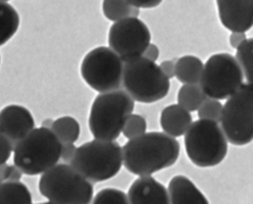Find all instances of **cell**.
I'll use <instances>...</instances> for the list:
<instances>
[{
  "mask_svg": "<svg viewBox=\"0 0 253 204\" xmlns=\"http://www.w3.org/2000/svg\"><path fill=\"white\" fill-rule=\"evenodd\" d=\"M126 169L136 176H150L175 164L180 156V143L165 132L144 133L122 148Z\"/></svg>",
  "mask_w": 253,
  "mask_h": 204,
  "instance_id": "1",
  "label": "cell"
},
{
  "mask_svg": "<svg viewBox=\"0 0 253 204\" xmlns=\"http://www.w3.org/2000/svg\"><path fill=\"white\" fill-rule=\"evenodd\" d=\"M0 183H1V181H0Z\"/></svg>",
  "mask_w": 253,
  "mask_h": 204,
  "instance_id": "37",
  "label": "cell"
},
{
  "mask_svg": "<svg viewBox=\"0 0 253 204\" xmlns=\"http://www.w3.org/2000/svg\"><path fill=\"white\" fill-rule=\"evenodd\" d=\"M9 166L10 165L6 164V163L0 164V181H1V182L6 181L8 171H9Z\"/></svg>",
  "mask_w": 253,
  "mask_h": 204,
  "instance_id": "34",
  "label": "cell"
},
{
  "mask_svg": "<svg viewBox=\"0 0 253 204\" xmlns=\"http://www.w3.org/2000/svg\"><path fill=\"white\" fill-rule=\"evenodd\" d=\"M32 195L28 187L20 181L0 183V204H31Z\"/></svg>",
  "mask_w": 253,
  "mask_h": 204,
  "instance_id": "18",
  "label": "cell"
},
{
  "mask_svg": "<svg viewBox=\"0 0 253 204\" xmlns=\"http://www.w3.org/2000/svg\"><path fill=\"white\" fill-rule=\"evenodd\" d=\"M20 15L10 4L0 1V46L7 43L18 32Z\"/></svg>",
  "mask_w": 253,
  "mask_h": 204,
  "instance_id": "19",
  "label": "cell"
},
{
  "mask_svg": "<svg viewBox=\"0 0 253 204\" xmlns=\"http://www.w3.org/2000/svg\"><path fill=\"white\" fill-rule=\"evenodd\" d=\"M39 191L49 203L88 204L93 199V186L71 164H55L39 180Z\"/></svg>",
  "mask_w": 253,
  "mask_h": 204,
  "instance_id": "5",
  "label": "cell"
},
{
  "mask_svg": "<svg viewBox=\"0 0 253 204\" xmlns=\"http://www.w3.org/2000/svg\"><path fill=\"white\" fill-rule=\"evenodd\" d=\"M236 60L238 62L247 83L252 84L253 81V39H246L237 48Z\"/></svg>",
  "mask_w": 253,
  "mask_h": 204,
  "instance_id": "23",
  "label": "cell"
},
{
  "mask_svg": "<svg viewBox=\"0 0 253 204\" xmlns=\"http://www.w3.org/2000/svg\"><path fill=\"white\" fill-rule=\"evenodd\" d=\"M185 148L196 166L212 167L226 159L228 140L217 122L200 119L185 133Z\"/></svg>",
  "mask_w": 253,
  "mask_h": 204,
  "instance_id": "7",
  "label": "cell"
},
{
  "mask_svg": "<svg viewBox=\"0 0 253 204\" xmlns=\"http://www.w3.org/2000/svg\"><path fill=\"white\" fill-rule=\"evenodd\" d=\"M246 40V35L244 32H232L230 36V44L233 48L237 49Z\"/></svg>",
  "mask_w": 253,
  "mask_h": 204,
  "instance_id": "31",
  "label": "cell"
},
{
  "mask_svg": "<svg viewBox=\"0 0 253 204\" xmlns=\"http://www.w3.org/2000/svg\"><path fill=\"white\" fill-rule=\"evenodd\" d=\"M192 123L190 113L179 104H171L164 108L161 115V125L164 132L173 138H178L187 132Z\"/></svg>",
  "mask_w": 253,
  "mask_h": 204,
  "instance_id": "16",
  "label": "cell"
},
{
  "mask_svg": "<svg viewBox=\"0 0 253 204\" xmlns=\"http://www.w3.org/2000/svg\"><path fill=\"white\" fill-rule=\"evenodd\" d=\"M51 131L61 143H75L80 137V123L73 117H61L53 121Z\"/></svg>",
  "mask_w": 253,
  "mask_h": 204,
  "instance_id": "21",
  "label": "cell"
},
{
  "mask_svg": "<svg viewBox=\"0 0 253 204\" xmlns=\"http://www.w3.org/2000/svg\"><path fill=\"white\" fill-rule=\"evenodd\" d=\"M13 151V144L11 141L0 133V164L5 163Z\"/></svg>",
  "mask_w": 253,
  "mask_h": 204,
  "instance_id": "27",
  "label": "cell"
},
{
  "mask_svg": "<svg viewBox=\"0 0 253 204\" xmlns=\"http://www.w3.org/2000/svg\"><path fill=\"white\" fill-rule=\"evenodd\" d=\"M221 130L227 140L236 146H244L253 139V85L242 84L223 106Z\"/></svg>",
  "mask_w": 253,
  "mask_h": 204,
  "instance_id": "8",
  "label": "cell"
},
{
  "mask_svg": "<svg viewBox=\"0 0 253 204\" xmlns=\"http://www.w3.org/2000/svg\"><path fill=\"white\" fill-rule=\"evenodd\" d=\"M128 1L138 8H154L161 5L163 0H128Z\"/></svg>",
  "mask_w": 253,
  "mask_h": 204,
  "instance_id": "29",
  "label": "cell"
},
{
  "mask_svg": "<svg viewBox=\"0 0 253 204\" xmlns=\"http://www.w3.org/2000/svg\"><path fill=\"white\" fill-rule=\"evenodd\" d=\"M143 57L151 60V61H156L160 57V49H158V47L151 43L147 46V48L145 49L144 53H143Z\"/></svg>",
  "mask_w": 253,
  "mask_h": 204,
  "instance_id": "30",
  "label": "cell"
},
{
  "mask_svg": "<svg viewBox=\"0 0 253 204\" xmlns=\"http://www.w3.org/2000/svg\"><path fill=\"white\" fill-rule=\"evenodd\" d=\"M221 25L231 32H247L253 26V0H216Z\"/></svg>",
  "mask_w": 253,
  "mask_h": 204,
  "instance_id": "12",
  "label": "cell"
},
{
  "mask_svg": "<svg viewBox=\"0 0 253 204\" xmlns=\"http://www.w3.org/2000/svg\"><path fill=\"white\" fill-rule=\"evenodd\" d=\"M168 193L169 203L172 204H209V200L195 184L182 175L170 180Z\"/></svg>",
  "mask_w": 253,
  "mask_h": 204,
  "instance_id": "15",
  "label": "cell"
},
{
  "mask_svg": "<svg viewBox=\"0 0 253 204\" xmlns=\"http://www.w3.org/2000/svg\"><path fill=\"white\" fill-rule=\"evenodd\" d=\"M93 203L94 204H128V195L119 189L114 188H106L100 190L95 195Z\"/></svg>",
  "mask_w": 253,
  "mask_h": 204,
  "instance_id": "26",
  "label": "cell"
},
{
  "mask_svg": "<svg viewBox=\"0 0 253 204\" xmlns=\"http://www.w3.org/2000/svg\"><path fill=\"white\" fill-rule=\"evenodd\" d=\"M123 86L134 101L153 103L168 95L170 82L155 61L140 56L125 62Z\"/></svg>",
  "mask_w": 253,
  "mask_h": 204,
  "instance_id": "6",
  "label": "cell"
},
{
  "mask_svg": "<svg viewBox=\"0 0 253 204\" xmlns=\"http://www.w3.org/2000/svg\"><path fill=\"white\" fill-rule=\"evenodd\" d=\"M147 130L146 120L140 115H130L126 119L122 133L126 139H133L143 135Z\"/></svg>",
  "mask_w": 253,
  "mask_h": 204,
  "instance_id": "25",
  "label": "cell"
},
{
  "mask_svg": "<svg viewBox=\"0 0 253 204\" xmlns=\"http://www.w3.org/2000/svg\"><path fill=\"white\" fill-rule=\"evenodd\" d=\"M102 11L107 20L118 22L126 18H138L140 8L132 5L128 0H103Z\"/></svg>",
  "mask_w": 253,
  "mask_h": 204,
  "instance_id": "20",
  "label": "cell"
},
{
  "mask_svg": "<svg viewBox=\"0 0 253 204\" xmlns=\"http://www.w3.org/2000/svg\"><path fill=\"white\" fill-rule=\"evenodd\" d=\"M134 107V99L126 91L118 89L100 93L91 106L89 117L91 134L99 140L118 139Z\"/></svg>",
  "mask_w": 253,
  "mask_h": 204,
  "instance_id": "3",
  "label": "cell"
},
{
  "mask_svg": "<svg viewBox=\"0 0 253 204\" xmlns=\"http://www.w3.org/2000/svg\"><path fill=\"white\" fill-rule=\"evenodd\" d=\"M207 99L203 90L198 84H185L178 93V103L189 113L196 112L201 103Z\"/></svg>",
  "mask_w": 253,
  "mask_h": 204,
  "instance_id": "22",
  "label": "cell"
},
{
  "mask_svg": "<svg viewBox=\"0 0 253 204\" xmlns=\"http://www.w3.org/2000/svg\"><path fill=\"white\" fill-rule=\"evenodd\" d=\"M150 40L148 27L138 18H126L115 22L108 32L109 48L124 62L143 55Z\"/></svg>",
  "mask_w": 253,
  "mask_h": 204,
  "instance_id": "11",
  "label": "cell"
},
{
  "mask_svg": "<svg viewBox=\"0 0 253 204\" xmlns=\"http://www.w3.org/2000/svg\"><path fill=\"white\" fill-rule=\"evenodd\" d=\"M76 150H77V147L75 146L74 143H62L60 159L63 162L70 163L71 161L74 158V155L76 153Z\"/></svg>",
  "mask_w": 253,
  "mask_h": 204,
  "instance_id": "28",
  "label": "cell"
},
{
  "mask_svg": "<svg viewBox=\"0 0 253 204\" xmlns=\"http://www.w3.org/2000/svg\"><path fill=\"white\" fill-rule=\"evenodd\" d=\"M203 67V62L197 56L185 55L175 64V77L183 84H198Z\"/></svg>",
  "mask_w": 253,
  "mask_h": 204,
  "instance_id": "17",
  "label": "cell"
},
{
  "mask_svg": "<svg viewBox=\"0 0 253 204\" xmlns=\"http://www.w3.org/2000/svg\"><path fill=\"white\" fill-rule=\"evenodd\" d=\"M0 1H5V2H7V1H9V0H0Z\"/></svg>",
  "mask_w": 253,
  "mask_h": 204,
  "instance_id": "36",
  "label": "cell"
},
{
  "mask_svg": "<svg viewBox=\"0 0 253 204\" xmlns=\"http://www.w3.org/2000/svg\"><path fill=\"white\" fill-rule=\"evenodd\" d=\"M61 146L51 129H33L13 146V163L28 176L43 174L60 160Z\"/></svg>",
  "mask_w": 253,
  "mask_h": 204,
  "instance_id": "2",
  "label": "cell"
},
{
  "mask_svg": "<svg viewBox=\"0 0 253 204\" xmlns=\"http://www.w3.org/2000/svg\"><path fill=\"white\" fill-rule=\"evenodd\" d=\"M70 164L91 183L110 180L123 165V150L116 141L95 139L78 147Z\"/></svg>",
  "mask_w": 253,
  "mask_h": 204,
  "instance_id": "4",
  "label": "cell"
},
{
  "mask_svg": "<svg viewBox=\"0 0 253 204\" xmlns=\"http://www.w3.org/2000/svg\"><path fill=\"white\" fill-rule=\"evenodd\" d=\"M124 61L109 47H97L83 58V80L99 93L118 90L123 86Z\"/></svg>",
  "mask_w": 253,
  "mask_h": 204,
  "instance_id": "10",
  "label": "cell"
},
{
  "mask_svg": "<svg viewBox=\"0 0 253 204\" xmlns=\"http://www.w3.org/2000/svg\"><path fill=\"white\" fill-rule=\"evenodd\" d=\"M243 78V72L233 55L217 53L204 65L199 82L207 97L224 100L240 89Z\"/></svg>",
  "mask_w": 253,
  "mask_h": 204,
  "instance_id": "9",
  "label": "cell"
},
{
  "mask_svg": "<svg viewBox=\"0 0 253 204\" xmlns=\"http://www.w3.org/2000/svg\"><path fill=\"white\" fill-rule=\"evenodd\" d=\"M131 204H169L167 188L150 176H140L135 180L128 192Z\"/></svg>",
  "mask_w": 253,
  "mask_h": 204,
  "instance_id": "14",
  "label": "cell"
},
{
  "mask_svg": "<svg viewBox=\"0 0 253 204\" xmlns=\"http://www.w3.org/2000/svg\"><path fill=\"white\" fill-rule=\"evenodd\" d=\"M52 123H53V121H52V120H50V119H47V120H45V121L42 122V125H41V127H43V128H47V129H51V125H52Z\"/></svg>",
  "mask_w": 253,
  "mask_h": 204,
  "instance_id": "35",
  "label": "cell"
},
{
  "mask_svg": "<svg viewBox=\"0 0 253 204\" xmlns=\"http://www.w3.org/2000/svg\"><path fill=\"white\" fill-rule=\"evenodd\" d=\"M223 106L219 100L207 97L197 109L198 118L218 122L220 121L221 112H223Z\"/></svg>",
  "mask_w": 253,
  "mask_h": 204,
  "instance_id": "24",
  "label": "cell"
},
{
  "mask_svg": "<svg viewBox=\"0 0 253 204\" xmlns=\"http://www.w3.org/2000/svg\"><path fill=\"white\" fill-rule=\"evenodd\" d=\"M22 175L23 171L18 166L10 165L6 181H20L22 179Z\"/></svg>",
  "mask_w": 253,
  "mask_h": 204,
  "instance_id": "33",
  "label": "cell"
},
{
  "mask_svg": "<svg viewBox=\"0 0 253 204\" xmlns=\"http://www.w3.org/2000/svg\"><path fill=\"white\" fill-rule=\"evenodd\" d=\"M160 68H161L162 72L169 78V79H171V78L175 77V64H173L171 60L163 61Z\"/></svg>",
  "mask_w": 253,
  "mask_h": 204,
  "instance_id": "32",
  "label": "cell"
},
{
  "mask_svg": "<svg viewBox=\"0 0 253 204\" xmlns=\"http://www.w3.org/2000/svg\"><path fill=\"white\" fill-rule=\"evenodd\" d=\"M33 129L34 118L25 106L7 105L0 113V133L7 137L12 144H17Z\"/></svg>",
  "mask_w": 253,
  "mask_h": 204,
  "instance_id": "13",
  "label": "cell"
}]
</instances>
